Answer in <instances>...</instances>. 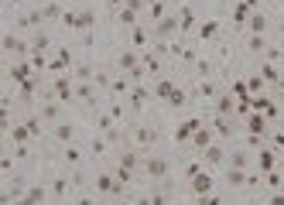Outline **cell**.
Listing matches in <instances>:
<instances>
[{
	"instance_id": "obj_41",
	"label": "cell",
	"mask_w": 284,
	"mask_h": 205,
	"mask_svg": "<svg viewBox=\"0 0 284 205\" xmlns=\"http://www.w3.org/2000/svg\"><path fill=\"white\" fill-rule=\"evenodd\" d=\"M168 102H171V106H182V102H185V92H182V89H175V96H171Z\"/></svg>"
},
{
	"instance_id": "obj_44",
	"label": "cell",
	"mask_w": 284,
	"mask_h": 205,
	"mask_svg": "<svg viewBox=\"0 0 284 205\" xmlns=\"http://www.w3.org/2000/svg\"><path fill=\"white\" fill-rule=\"evenodd\" d=\"M274 147H284V134H274Z\"/></svg>"
},
{
	"instance_id": "obj_3",
	"label": "cell",
	"mask_w": 284,
	"mask_h": 205,
	"mask_svg": "<svg viewBox=\"0 0 284 205\" xmlns=\"http://www.w3.org/2000/svg\"><path fill=\"white\" fill-rule=\"evenodd\" d=\"M96 192H100V195H116V192H120L116 174H96Z\"/></svg>"
},
{
	"instance_id": "obj_8",
	"label": "cell",
	"mask_w": 284,
	"mask_h": 205,
	"mask_svg": "<svg viewBox=\"0 0 284 205\" xmlns=\"http://www.w3.org/2000/svg\"><path fill=\"white\" fill-rule=\"evenodd\" d=\"M192 192H195V195H209V192H212V178L199 171V174L192 178Z\"/></svg>"
},
{
	"instance_id": "obj_11",
	"label": "cell",
	"mask_w": 284,
	"mask_h": 205,
	"mask_svg": "<svg viewBox=\"0 0 284 205\" xmlns=\"http://www.w3.org/2000/svg\"><path fill=\"white\" fill-rule=\"evenodd\" d=\"M11 79L24 86L28 79H34V68H31V65H14V68H11Z\"/></svg>"
},
{
	"instance_id": "obj_42",
	"label": "cell",
	"mask_w": 284,
	"mask_h": 205,
	"mask_svg": "<svg viewBox=\"0 0 284 205\" xmlns=\"http://www.w3.org/2000/svg\"><path fill=\"white\" fill-rule=\"evenodd\" d=\"M55 116H58V106H55V102H52V106H45V120H55Z\"/></svg>"
},
{
	"instance_id": "obj_25",
	"label": "cell",
	"mask_w": 284,
	"mask_h": 205,
	"mask_svg": "<svg viewBox=\"0 0 284 205\" xmlns=\"http://www.w3.org/2000/svg\"><path fill=\"white\" fill-rule=\"evenodd\" d=\"M247 48H250V52H261V48H267L264 34H250V38H247Z\"/></svg>"
},
{
	"instance_id": "obj_29",
	"label": "cell",
	"mask_w": 284,
	"mask_h": 205,
	"mask_svg": "<svg viewBox=\"0 0 284 205\" xmlns=\"http://www.w3.org/2000/svg\"><path fill=\"white\" fill-rule=\"evenodd\" d=\"M216 110H219V113H229V110H233V96H219Z\"/></svg>"
},
{
	"instance_id": "obj_4",
	"label": "cell",
	"mask_w": 284,
	"mask_h": 205,
	"mask_svg": "<svg viewBox=\"0 0 284 205\" xmlns=\"http://www.w3.org/2000/svg\"><path fill=\"white\" fill-rule=\"evenodd\" d=\"M144 171H148L151 178H164L168 174V158H148L144 161Z\"/></svg>"
},
{
	"instance_id": "obj_37",
	"label": "cell",
	"mask_w": 284,
	"mask_h": 205,
	"mask_svg": "<svg viewBox=\"0 0 284 205\" xmlns=\"http://www.w3.org/2000/svg\"><path fill=\"white\" fill-rule=\"evenodd\" d=\"M212 126H216V134L229 137V123H226V120H219V116H216V123H212Z\"/></svg>"
},
{
	"instance_id": "obj_27",
	"label": "cell",
	"mask_w": 284,
	"mask_h": 205,
	"mask_svg": "<svg viewBox=\"0 0 284 205\" xmlns=\"http://www.w3.org/2000/svg\"><path fill=\"white\" fill-rule=\"evenodd\" d=\"M120 24H130V28L137 24V11L134 7H124V11H120Z\"/></svg>"
},
{
	"instance_id": "obj_31",
	"label": "cell",
	"mask_w": 284,
	"mask_h": 205,
	"mask_svg": "<svg viewBox=\"0 0 284 205\" xmlns=\"http://www.w3.org/2000/svg\"><path fill=\"white\" fill-rule=\"evenodd\" d=\"M55 92L62 96V99H68V96H72V89H68V79H58V82H55Z\"/></svg>"
},
{
	"instance_id": "obj_32",
	"label": "cell",
	"mask_w": 284,
	"mask_h": 205,
	"mask_svg": "<svg viewBox=\"0 0 284 205\" xmlns=\"http://www.w3.org/2000/svg\"><path fill=\"white\" fill-rule=\"evenodd\" d=\"M76 96H79V99H89V102H92V89L86 86V82H79V86H76Z\"/></svg>"
},
{
	"instance_id": "obj_33",
	"label": "cell",
	"mask_w": 284,
	"mask_h": 205,
	"mask_svg": "<svg viewBox=\"0 0 284 205\" xmlns=\"http://www.w3.org/2000/svg\"><path fill=\"white\" fill-rule=\"evenodd\" d=\"M45 17H52V21H55V17H65V14H62V7H58V4H48V7H45Z\"/></svg>"
},
{
	"instance_id": "obj_39",
	"label": "cell",
	"mask_w": 284,
	"mask_h": 205,
	"mask_svg": "<svg viewBox=\"0 0 284 205\" xmlns=\"http://www.w3.org/2000/svg\"><path fill=\"white\" fill-rule=\"evenodd\" d=\"M250 130L253 134H261L264 130V116H250Z\"/></svg>"
},
{
	"instance_id": "obj_30",
	"label": "cell",
	"mask_w": 284,
	"mask_h": 205,
	"mask_svg": "<svg viewBox=\"0 0 284 205\" xmlns=\"http://www.w3.org/2000/svg\"><path fill=\"white\" fill-rule=\"evenodd\" d=\"M65 161H68V164H79V161H82V150H79V147H65Z\"/></svg>"
},
{
	"instance_id": "obj_5",
	"label": "cell",
	"mask_w": 284,
	"mask_h": 205,
	"mask_svg": "<svg viewBox=\"0 0 284 205\" xmlns=\"http://www.w3.org/2000/svg\"><path fill=\"white\" fill-rule=\"evenodd\" d=\"M45 185H31L28 192H24V198H21V205H45Z\"/></svg>"
},
{
	"instance_id": "obj_38",
	"label": "cell",
	"mask_w": 284,
	"mask_h": 205,
	"mask_svg": "<svg viewBox=\"0 0 284 205\" xmlns=\"http://www.w3.org/2000/svg\"><path fill=\"white\" fill-rule=\"evenodd\" d=\"M92 75V65H79L76 68V79H89Z\"/></svg>"
},
{
	"instance_id": "obj_46",
	"label": "cell",
	"mask_w": 284,
	"mask_h": 205,
	"mask_svg": "<svg viewBox=\"0 0 284 205\" xmlns=\"http://www.w3.org/2000/svg\"><path fill=\"white\" fill-rule=\"evenodd\" d=\"M79 205H92V198H79Z\"/></svg>"
},
{
	"instance_id": "obj_1",
	"label": "cell",
	"mask_w": 284,
	"mask_h": 205,
	"mask_svg": "<svg viewBox=\"0 0 284 205\" xmlns=\"http://www.w3.org/2000/svg\"><path fill=\"white\" fill-rule=\"evenodd\" d=\"M62 21L68 24V28H79V31H89L92 24H96V11L92 7H86V11H76V14H65Z\"/></svg>"
},
{
	"instance_id": "obj_43",
	"label": "cell",
	"mask_w": 284,
	"mask_h": 205,
	"mask_svg": "<svg viewBox=\"0 0 284 205\" xmlns=\"http://www.w3.org/2000/svg\"><path fill=\"white\" fill-rule=\"evenodd\" d=\"M267 205H284V195H281V192H277V195H271V202H267Z\"/></svg>"
},
{
	"instance_id": "obj_20",
	"label": "cell",
	"mask_w": 284,
	"mask_h": 205,
	"mask_svg": "<svg viewBox=\"0 0 284 205\" xmlns=\"http://www.w3.org/2000/svg\"><path fill=\"white\" fill-rule=\"evenodd\" d=\"M148 96H151L148 89H140V86H134V92H130V106H137V110H140V106L148 102Z\"/></svg>"
},
{
	"instance_id": "obj_34",
	"label": "cell",
	"mask_w": 284,
	"mask_h": 205,
	"mask_svg": "<svg viewBox=\"0 0 284 205\" xmlns=\"http://www.w3.org/2000/svg\"><path fill=\"white\" fill-rule=\"evenodd\" d=\"M120 168H130V171H134V168H137V154H124V158H120Z\"/></svg>"
},
{
	"instance_id": "obj_24",
	"label": "cell",
	"mask_w": 284,
	"mask_h": 205,
	"mask_svg": "<svg viewBox=\"0 0 284 205\" xmlns=\"http://www.w3.org/2000/svg\"><path fill=\"white\" fill-rule=\"evenodd\" d=\"M154 92H158L161 99H171V96H175V86H171L168 79H161V82H158V89H154Z\"/></svg>"
},
{
	"instance_id": "obj_36",
	"label": "cell",
	"mask_w": 284,
	"mask_h": 205,
	"mask_svg": "<svg viewBox=\"0 0 284 205\" xmlns=\"http://www.w3.org/2000/svg\"><path fill=\"white\" fill-rule=\"evenodd\" d=\"M261 75H264L267 82H274V79H277V68H274V65H264V68H261Z\"/></svg>"
},
{
	"instance_id": "obj_45",
	"label": "cell",
	"mask_w": 284,
	"mask_h": 205,
	"mask_svg": "<svg viewBox=\"0 0 284 205\" xmlns=\"http://www.w3.org/2000/svg\"><path fill=\"white\" fill-rule=\"evenodd\" d=\"M106 4H110V7H113V11H116V7H120V4H127V0H106Z\"/></svg>"
},
{
	"instance_id": "obj_6",
	"label": "cell",
	"mask_w": 284,
	"mask_h": 205,
	"mask_svg": "<svg viewBox=\"0 0 284 205\" xmlns=\"http://www.w3.org/2000/svg\"><path fill=\"white\" fill-rule=\"evenodd\" d=\"M178 28H182V24H178V17H175V14H164V17L158 21V34H161V38H168V34H175Z\"/></svg>"
},
{
	"instance_id": "obj_35",
	"label": "cell",
	"mask_w": 284,
	"mask_h": 205,
	"mask_svg": "<svg viewBox=\"0 0 284 205\" xmlns=\"http://www.w3.org/2000/svg\"><path fill=\"white\" fill-rule=\"evenodd\" d=\"M148 41V34H144V28H134V48H140Z\"/></svg>"
},
{
	"instance_id": "obj_22",
	"label": "cell",
	"mask_w": 284,
	"mask_h": 205,
	"mask_svg": "<svg viewBox=\"0 0 284 205\" xmlns=\"http://www.w3.org/2000/svg\"><path fill=\"white\" fill-rule=\"evenodd\" d=\"M247 164H250L247 150H236V154H229V168H243V171H247Z\"/></svg>"
},
{
	"instance_id": "obj_15",
	"label": "cell",
	"mask_w": 284,
	"mask_h": 205,
	"mask_svg": "<svg viewBox=\"0 0 284 205\" xmlns=\"http://www.w3.org/2000/svg\"><path fill=\"white\" fill-rule=\"evenodd\" d=\"M178 24H182V31H192L195 28V11L192 7H182V11H178Z\"/></svg>"
},
{
	"instance_id": "obj_12",
	"label": "cell",
	"mask_w": 284,
	"mask_h": 205,
	"mask_svg": "<svg viewBox=\"0 0 284 205\" xmlns=\"http://www.w3.org/2000/svg\"><path fill=\"white\" fill-rule=\"evenodd\" d=\"M192 144H195L199 150L212 147V130H202V126H199V130H195V137H192Z\"/></svg>"
},
{
	"instance_id": "obj_16",
	"label": "cell",
	"mask_w": 284,
	"mask_h": 205,
	"mask_svg": "<svg viewBox=\"0 0 284 205\" xmlns=\"http://www.w3.org/2000/svg\"><path fill=\"white\" fill-rule=\"evenodd\" d=\"M247 24H250V34H264L267 31V17H264V14H250Z\"/></svg>"
},
{
	"instance_id": "obj_21",
	"label": "cell",
	"mask_w": 284,
	"mask_h": 205,
	"mask_svg": "<svg viewBox=\"0 0 284 205\" xmlns=\"http://www.w3.org/2000/svg\"><path fill=\"white\" fill-rule=\"evenodd\" d=\"M31 134H34L31 126H28V123H21V126H14V130H11V140H17V144H24V140H28V137H31Z\"/></svg>"
},
{
	"instance_id": "obj_13",
	"label": "cell",
	"mask_w": 284,
	"mask_h": 205,
	"mask_svg": "<svg viewBox=\"0 0 284 205\" xmlns=\"http://www.w3.org/2000/svg\"><path fill=\"white\" fill-rule=\"evenodd\" d=\"M41 21H45V11H28L17 24H21V28H38Z\"/></svg>"
},
{
	"instance_id": "obj_26",
	"label": "cell",
	"mask_w": 284,
	"mask_h": 205,
	"mask_svg": "<svg viewBox=\"0 0 284 205\" xmlns=\"http://www.w3.org/2000/svg\"><path fill=\"white\" fill-rule=\"evenodd\" d=\"M216 31H219V21H205L202 28H199V38H212Z\"/></svg>"
},
{
	"instance_id": "obj_9",
	"label": "cell",
	"mask_w": 284,
	"mask_h": 205,
	"mask_svg": "<svg viewBox=\"0 0 284 205\" xmlns=\"http://www.w3.org/2000/svg\"><path fill=\"white\" fill-rule=\"evenodd\" d=\"M226 182L233 185V188H243L250 178H247V171H243V168H229V171H226Z\"/></svg>"
},
{
	"instance_id": "obj_17",
	"label": "cell",
	"mask_w": 284,
	"mask_h": 205,
	"mask_svg": "<svg viewBox=\"0 0 284 205\" xmlns=\"http://www.w3.org/2000/svg\"><path fill=\"white\" fill-rule=\"evenodd\" d=\"M134 140L140 144V147H148V144H154V130H151V126H137Z\"/></svg>"
},
{
	"instance_id": "obj_10",
	"label": "cell",
	"mask_w": 284,
	"mask_h": 205,
	"mask_svg": "<svg viewBox=\"0 0 284 205\" xmlns=\"http://www.w3.org/2000/svg\"><path fill=\"white\" fill-rule=\"evenodd\" d=\"M52 134H55V140H58V144H68V140L76 137V126H72V123H58L55 130H52Z\"/></svg>"
},
{
	"instance_id": "obj_23",
	"label": "cell",
	"mask_w": 284,
	"mask_h": 205,
	"mask_svg": "<svg viewBox=\"0 0 284 205\" xmlns=\"http://www.w3.org/2000/svg\"><path fill=\"white\" fill-rule=\"evenodd\" d=\"M223 158H226V154H223V147H216V144H212V147H205V161H209V164H219Z\"/></svg>"
},
{
	"instance_id": "obj_18",
	"label": "cell",
	"mask_w": 284,
	"mask_h": 205,
	"mask_svg": "<svg viewBox=\"0 0 284 205\" xmlns=\"http://www.w3.org/2000/svg\"><path fill=\"white\" fill-rule=\"evenodd\" d=\"M68 62H72V55H68V48H58V55L52 58V72H58V68H68Z\"/></svg>"
},
{
	"instance_id": "obj_28",
	"label": "cell",
	"mask_w": 284,
	"mask_h": 205,
	"mask_svg": "<svg viewBox=\"0 0 284 205\" xmlns=\"http://www.w3.org/2000/svg\"><path fill=\"white\" fill-rule=\"evenodd\" d=\"M31 52H34V55H41V52H48V38H45V34H38V38L31 41Z\"/></svg>"
},
{
	"instance_id": "obj_2",
	"label": "cell",
	"mask_w": 284,
	"mask_h": 205,
	"mask_svg": "<svg viewBox=\"0 0 284 205\" xmlns=\"http://www.w3.org/2000/svg\"><path fill=\"white\" fill-rule=\"evenodd\" d=\"M4 52H11V55H24V52H31V45L21 41L14 31H7V34H4Z\"/></svg>"
},
{
	"instance_id": "obj_14",
	"label": "cell",
	"mask_w": 284,
	"mask_h": 205,
	"mask_svg": "<svg viewBox=\"0 0 284 205\" xmlns=\"http://www.w3.org/2000/svg\"><path fill=\"white\" fill-rule=\"evenodd\" d=\"M116 65L124 68V72H134V68L140 65V62H137V52H124V55L116 58Z\"/></svg>"
},
{
	"instance_id": "obj_40",
	"label": "cell",
	"mask_w": 284,
	"mask_h": 205,
	"mask_svg": "<svg viewBox=\"0 0 284 205\" xmlns=\"http://www.w3.org/2000/svg\"><path fill=\"white\" fill-rule=\"evenodd\" d=\"M65 188H68L65 178H55V188H52V192H55V195H65Z\"/></svg>"
},
{
	"instance_id": "obj_19",
	"label": "cell",
	"mask_w": 284,
	"mask_h": 205,
	"mask_svg": "<svg viewBox=\"0 0 284 205\" xmlns=\"http://www.w3.org/2000/svg\"><path fill=\"white\" fill-rule=\"evenodd\" d=\"M257 158H261V171H274V164H277V154H274L271 147H267V150H261Z\"/></svg>"
},
{
	"instance_id": "obj_7",
	"label": "cell",
	"mask_w": 284,
	"mask_h": 205,
	"mask_svg": "<svg viewBox=\"0 0 284 205\" xmlns=\"http://www.w3.org/2000/svg\"><path fill=\"white\" fill-rule=\"evenodd\" d=\"M195 130H199V120H185V123H178V130H175V140H192Z\"/></svg>"
}]
</instances>
